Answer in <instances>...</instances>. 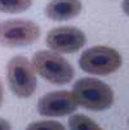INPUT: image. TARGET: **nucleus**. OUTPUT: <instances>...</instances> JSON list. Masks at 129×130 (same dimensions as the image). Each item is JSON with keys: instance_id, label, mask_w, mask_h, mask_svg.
<instances>
[{"instance_id": "1", "label": "nucleus", "mask_w": 129, "mask_h": 130, "mask_svg": "<svg viewBox=\"0 0 129 130\" xmlns=\"http://www.w3.org/2000/svg\"><path fill=\"white\" fill-rule=\"evenodd\" d=\"M31 63L40 77L54 85H66L75 76V70L71 63L53 50L36 52Z\"/></svg>"}, {"instance_id": "2", "label": "nucleus", "mask_w": 129, "mask_h": 130, "mask_svg": "<svg viewBox=\"0 0 129 130\" xmlns=\"http://www.w3.org/2000/svg\"><path fill=\"white\" fill-rule=\"evenodd\" d=\"M72 94L78 106L90 111H105L114 103V90L94 77H83L74 85Z\"/></svg>"}, {"instance_id": "3", "label": "nucleus", "mask_w": 129, "mask_h": 130, "mask_svg": "<svg viewBox=\"0 0 129 130\" xmlns=\"http://www.w3.org/2000/svg\"><path fill=\"white\" fill-rule=\"evenodd\" d=\"M123 63L120 53L110 46L97 45L84 50L79 58L80 68L90 75L106 76L116 72Z\"/></svg>"}, {"instance_id": "4", "label": "nucleus", "mask_w": 129, "mask_h": 130, "mask_svg": "<svg viewBox=\"0 0 129 130\" xmlns=\"http://www.w3.org/2000/svg\"><path fill=\"white\" fill-rule=\"evenodd\" d=\"M7 81L12 93L18 98H30L38 85L32 63L23 55H16L7 64Z\"/></svg>"}, {"instance_id": "5", "label": "nucleus", "mask_w": 129, "mask_h": 130, "mask_svg": "<svg viewBox=\"0 0 129 130\" xmlns=\"http://www.w3.org/2000/svg\"><path fill=\"white\" fill-rule=\"evenodd\" d=\"M40 38V27L30 20L14 18L0 22V45L22 48L35 44Z\"/></svg>"}, {"instance_id": "6", "label": "nucleus", "mask_w": 129, "mask_h": 130, "mask_svg": "<svg viewBox=\"0 0 129 130\" xmlns=\"http://www.w3.org/2000/svg\"><path fill=\"white\" fill-rule=\"evenodd\" d=\"M45 43L50 50L60 54H71L79 52L87 44L85 34L72 26H61L52 28L45 38Z\"/></svg>"}, {"instance_id": "7", "label": "nucleus", "mask_w": 129, "mask_h": 130, "mask_svg": "<svg viewBox=\"0 0 129 130\" xmlns=\"http://www.w3.org/2000/svg\"><path fill=\"white\" fill-rule=\"evenodd\" d=\"M78 102L72 91L56 90L44 94L38 101V112L44 117H63L74 113Z\"/></svg>"}, {"instance_id": "8", "label": "nucleus", "mask_w": 129, "mask_h": 130, "mask_svg": "<svg viewBox=\"0 0 129 130\" xmlns=\"http://www.w3.org/2000/svg\"><path fill=\"white\" fill-rule=\"evenodd\" d=\"M81 10L80 0H50L45 7V15L52 21L62 22L78 17Z\"/></svg>"}, {"instance_id": "9", "label": "nucleus", "mask_w": 129, "mask_h": 130, "mask_svg": "<svg viewBox=\"0 0 129 130\" xmlns=\"http://www.w3.org/2000/svg\"><path fill=\"white\" fill-rule=\"evenodd\" d=\"M70 130H102V127L90 117L83 113L72 115L68 119Z\"/></svg>"}, {"instance_id": "10", "label": "nucleus", "mask_w": 129, "mask_h": 130, "mask_svg": "<svg viewBox=\"0 0 129 130\" xmlns=\"http://www.w3.org/2000/svg\"><path fill=\"white\" fill-rule=\"evenodd\" d=\"M32 5V0H0V12L16 14L22 13L30 9Z\"/></svg>"}, {"instance_id": "11", "label": "nucleus", "mask_w": 129, "mask_h": 130, "mask_svg": "<svg viewBox=\"0 0 129 130\" xmlns=\"http://www.w3.org/2000/svg\"><path fill=\"white\" fill-rule=\"evenodd\" d=\"M26 130H66V127L56 120H40L28 124Z\"/></svg>"}, {"instance_id": "12", "label": "nucleus", "mask_w": 129, "mask_h": 130, "mask_svg": "<svg viewBox=\"0 0 129 130\" xmlns=\"http://www.w3.org/2000/svg\"><path fill=\"white\" fill-rule=\"evenodd\" d=\"M0 130H12V125L8 120L0 117Z\"/></svg>"}, {"instance_id": "13", "label": "nucleus", "mask_w": 129, "mask_h": 130, "mask_svg": "<svg viewBox=\"0 0 129 130\" xmlns=\"http://www.w3.org/2000/svg\"><path fill=\"white\" fill-rule=\"evenodd\" d=\"M121 8H123V12L129 17V0H124L121 4Z\"/></svg>"}, {"instance_id": "14", "label": "nucleus", "mask_w": 129, "mask_h": 130, "mask_svg": "<svg viewBox=\"0 0 129 130\" xmlns=\"http://www.w3.org/2000/svg\"><path fill=\"white\" fill-rule=\"evenodd\" d=\"M3 102H4V86H3L2 80H0V108L3 106Z\"/></svg>"}, {"instance_id": "15", "label": "nucleus", "mask_w": 129, "mask_h": 130, "mask_svg": "<svg viewBox=\"0 0 129 130\" xmlns=\"http://www.w3.org/2000/svg\"><path fill=\"white\" fill-rule=\"evenodd\" d=\"M128 125H129V120H128Z\"/></svg>"}]
</instances>
